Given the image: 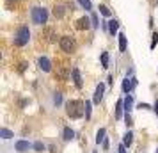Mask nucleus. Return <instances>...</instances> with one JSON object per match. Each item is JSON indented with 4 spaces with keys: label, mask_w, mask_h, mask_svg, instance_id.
<instances>
[{
    "label": "nucleus",
    "mask_w": 158,
    "mask_h": 153,
    "mask_svg": "<svg viewBox=\"0 0 158 153\" xmlns=\"http://www.w3.org/2000/svg\"><path fill=\"white\" fill-rule=\"evenodd\" d=\"M66 109H68V116L77 119V117L84 116V112H85V103L80 102V100H71V102H68Z\"/></svg>",
    "instance_id": "obj_1"
},
{
    "label": "nucleus",
    "mask_w": 158,
    "mask_h": 153,
    "mask_svg": "<svg viewBox=\"0 0 158 153\" xmlns=\"http://www.w3.org/2000/svg\"><path fill=\"white\" fill-rule=\"evenodd\" d=\"M156 153H158V150H156Z\"/></svg>",
    "instance_id": "obj_33"
},
{
    "label": "nucleus",
    "mask_w": 158,
    "mask_h": 153,
    "mask_svg": "<svg viewBox=\"0 0 158 153\" xmlns=\"http://www.w3.org/2000/svg\"><path fill=\"white\" fill-rule=\"evenodd\" d=\"M103 93H105V84H98V86H96V91H94V103L101 102Z\"/></svg>",
    "instance_id": "obj_5"
},
{
    "label": "nucleus",
    "mask_w": 158,
    "mask_h": 153,
    "mask_svg": "<svg viewBox=\"0 0 158 153\" xmlns=\"http://www.w3.org/2000/svg\"><path fill=\"white\" fill-rule=\"evenodd\" d=\"M117 151H119V153H126V146H124V144H121L119 148H117Z\"/></svg>",
    "instance_id": "obj_28"
},
{
    "label": "nucleus",
    "mask_w": 158,
    "mask_h": 153,
    "mask_svg": "<svg viewBox=\"0 0 158 153\" xmlns=\"http://www.w3.org/2000/svg\"><path fill=\"white\" fill-rule=\"evenodd\" d=\"M85 117L91 119V102H85Z\"/></svg>",
    "instance_id": "obj_25"
},
{
    "label": "nucleus",
    "mask_w": 158,
    "mask_h": 153,
    "mask_svg": "<svg viewBox=\"0 0 158 153\" xmlns=\"http://www.w3.org/2000/svg\"><path fill=\"white\" fill-rule=\"evenodd\" d=\"M37 64H39V68H41L43 71H50L52 70V62H50V59L48 57H39Z\"/></svg>",
    "instance_id": "obj_6"
},
{
    "label": "nucleus",
    "mask_w": 158,
    "mask_h": 153,
    "mask_svg": "<svg viewBox=\"0 0 158 153\" xmlns=\"http://www.w3.org/2000/svg\"><path fill=\"white\" fill-rule=\"evenodd\" d=\"M155 112H156V116H158V100L155 102Z\"/></svg>",
    "instance_id": "obj_31"
},
{
    "label": "nucleus",
    "mask_w": 158,
    "mask_h": 153,
    "mask_svg": "<svg viewBox=\"0 0 158 153\" xmlns=\"http://www.w3.org/2000/svg\"><path fill=\"white\" fill-rule=\"evenodd\" d=\"M131 117H130V114H126V126H131Z\"/></svg>",
    "instance_id": "obj_29"
},
{
    "label": "nucleus",
    "mask_w": 158,
    "mask_h": 153,
    "mask_svg": "<svg viewBox=\"0 0 158 153\" xmlns=\"http://www.w3.org/2000/svg\"><path fill=\"white\" fill-rule=\"evenodd\" d=\"M62 135H64V141H71V139L75 137V132H73L71 128H64V134H62Z\"/></svg>",
    "instance_id": "obj_18"
},
{
    "label": "nucleus",
    "mask_w": 158,
    "mask_h": 153,
    "mask_svg": "<svg viewBox=\"0 0 158 153\" xmlns=\"http://www.w3.org/2000/svg\"><path fill=\"white\" fill-rule=\"evenodd\" d=\"M156 43H158V32H155V34H153V41H151V50L156 46Z\"/></svg>",
    "instance_id": "obj_26"
},
{
    "label": "nucleus",
    "mask_w": 158,
    "mask_h": 153,
    "mask_svg": "<svg viewBox=\"0 0 158 153\" xmlns=\"http://www.w3.org/2000/svg\"><path fill=\"white\" fill-rule=\"evenodd\" d=\"M100 13H101L103 16H110V9H108L105 4H101V6H100Z\"/></svg>",
    "instance_id": "obj_22"
},
{
    "label": "nucleus",
    "mask_w": 158,
    "mask_h": 153,
    "mask_svg": "<svg viewBox=\"0 0 158 153\" xmlns=\"http://www.w3.org/2000/svg\"><path fill=\"white\" fill-rule=\"evenodd\" d=\"M78 4H80V6H82L84 9H91V7H93L91 0H78Z\"/></svg>",
    "instance_id": "obj_21"
},
{
    "label": "nucleus",
    "mask_w": 158,
    "mask_h": 153,
    "mask_svg": "<svg viewBox=\"0 0 158 153\" xmlns=\"http://www.w3.org/2000/svg\"><path fill=\"white\" fill-rule=\"evenodd\" d=\"M53 15H55V18H62L64 16V7L62 6H55L53 7Z\"/></svg>",
    "instance_id": "obj_17"
},
{
    "label": "nucleus",
    "mask_w": 158,
    "mask_h": 153,
    "mask_svg": "<svg viewBox=\"0 0 158 153\" xmlns=\"http://www.w3.org/2000/svg\"><path fill=\"white\" fill-rule=\"evenodd\" d=\"M30 16H32V22L36 23V25H43L48 20V11L44 7H34L32 13H30Z\"/></svg>",
    "instance_id": "obj_2"
},
{
    "label": "nucleus",
    "mask_w": 158,
    "mask_h": 153,
    "mask_svg": "<svg viewBox=\"0 0 158 153\" xmlns=\"http://www.w3.org/2000/svg\"><path fill=\"white\" fill-rule=\"evenodd\" d=\"M131 142H133V134H131V132H128V134L123 137V144H124V146H130Z\"/></svg>",
    "instance_id": "obj_16"
},
{
    "label": "nucleus",
    "mask_w": 158,
    "mask_h": 153,
    "mask_svg": "<svg viewBox=\"0 0 158 153\" xmlns=\"http://www.w3.org/2000/svg\"><path fill=\"white\" fill-rule=\"evenodd\" d=\"M0 137L2 139H11L13 137V132L7 130V128H2V130H0Z\"/></svg>",
    "instance_id": "obj_19"
},
{
    "label": "nucleus",
    "mask_w": 158,
    "mask_h": 153,
    "mask_svg": "<svg viewBox=\"0 0 158 153\" xmlns=\"http://www.w3.org/2000/svg\"><path fill=\"white\" fill-rule=\"evenodd\" d=\"M53 103H55V105H60V103H62V95H60V93H55V95H53Z\"/></svg>",
    "instance_id": "obj_23"
},
{
    "label": "nucleus",
    "mask_w": 158,
    "mask_h": 153,
    "mask_svg": "<svg viewBox=\"0 0 158 153\" xmlns=\"http://www.w3.org/2000/svg\"><path fill=\"white\" fill-rule=\"evenodd\" d=\"M71 75H73V82H75V86H77V87H82V77H80V71L77 70V68L71 71Z\"/></svg>",
    "instance_id": "obj_10"
},
{
    "label": "nucleus",
    "mask_w": 158,
    "mask_h": 153,
    "mask_svg": "<svg viewBox=\"0 0 158 153\" xmlns=\"http://www.w3.org/2000/svg\"><path fill=\"white\" fill-rule=\"evenodd\" d=\"M9 2H18V0H9Z\"/></svg>",
    "instance_id": "obj_32"
},
{
    "label": "nucleus",
    "mask_w": 158,
    "mask_h": 153,
    "mask_svg": "<svg viewBox=\"0 0 158 153\" xmlns=\"http://www.w3.org/2000/svg\"><path fill=\"white\" fill-rule=\"evenodd\" d=\"M60 48H62L64 52H68V53H71V52L75 50V41H73L69 36L60 37Z\"/></svg>",
    "instance_id": "obj_4"
},
{
    "label": "nucleus",
    "mask_w": 158,
    "mask_h": 153,
    "mask_svg": "<svg viewBox=\"0 0 158 153\" xmlns=\"http://www.w3.org/2000/svg\"><path fill=\"white\" fill-rule=\"evenodd\" d=\"M15 148H16V151H27V150H29L30 148V144H29V141H18V142H16L15 144Z\"/></svg>",
    "instance_id": "obj_8"
},
{
    "label": "nucleus",
    "mask_w": 158,
    "mask_h": 153,
    "mask_svg": "<svg viewBox=\"0 0 158 153\" xmlns=\"http://www.w3.org/2000/svg\"><path fill=\"white\" fill-rule=\"evenodd\" d=\"M135 84H137V82L133 80V79H128V77H126V80L123 82V91H124L126 95H130V91L133 89V86H135Z\"/></svg>",
    "instance_id": "obj_7"
},
{
    "label": "nucleus",
    "mask_w": 158,
    "mask_h": 153,
    "mask_svg": "<svg viewBox=\"0 0 158 153\" xmlns=\"http://www.w3.org/2000/svg\"><path fill=\"white\" fill-rule=\"evenodd\" d=\"M32 148H34L36 151H43V150H44V144H43V142H34V144H32Z\"/></svg>",
    "instance_id": "obj_24"
},
{
    "label": "nucleus",
    "mask_w": 158,
    "mask_h": 153,
    "mask_svg": "<svg viewBox=\"0 0 158 153\" xmlns=\"http://www.w3.org/2000/svg\"><path fill=\"white\" fill-rule=\"evenodd\" d=\"M101 66L103 68H108V52H103L101 53Z\"/></svg>",
    "instance_id": "obj_20"
},
{
    "label": "nucleus",
    "mask_w": 158,
    "mask_h": 153,
    "mask_svg": "<svg viewBox=\"0 0 158 153\" xmlns=\"http://www.w3.org/2000/svg\"><path fill=\"white\" fill-rule=\"evenodd\" d=\"M105 134H107V130H105V128H100V130H98V134H96V144H103V142H105Z\"/></svg>",
    "instance_id": "obj_11"
},
{
    "label": "nucleus",
    "mask_w": 158,
    "mask_h": 153,
    "mask_svg": "<svg viewBox=\"0 0 158 153\" xmlns=\"http://www.w3.org/2000/svg\"><path fill=\"white\" fill-rule=\"evenodd\" d=\"M30 39V30L29 27H20L18 32H16V37H15V45L16 46H23V45H27Z\"/></svg>",
    "instance_id": "obj_3"
},
{
    "label": "nucleus",
    "mask_w": 158,
    "mask_h": 153,
    "mask_svg": "<svg viewBox=\"0 0 158 153\" xmlns=\"http://www.w3.org/2000/svg\"><path fill=\"white\" fill-rule=\"evenodd\" d=\"M77 29L78 30H84V29H89V18H80L78 22H77Z\"/></svg>",
    "instance_id": "obj_12"
},
{
    "label": "nucleus",
    "mask_w": 158,
    "mask_h": 153,
    "mask_svg": "<svg viewBox=\"0 0 158 153\" xmlns=\"http://www.w3.org/2000/svg\"><path fill=\"white\" fill-rule=\"evenodd\" d=\"M131 107H133V98H131V96L128 95L126 98H124V110H126V114H130Z\"/></svg>",
    "instance_id": "obj_14"
},
{
    "label": "nucleus",
    "mask_w": 158,
    "mask_h": 153,
    "mask_svg": "<svg viewBox=\"0 0 158 153\" xmlns=\"http://www.w3.org/2000/svg\"><path fill=\"white\" fill-rule=\"evenodd\" d=\"M117 29H119V22H117V20H110V22H108V30H110L112 36L117 32Z\"/></svg>",
    "instance_id": "obj_13"
},
{
    "label": "nucleus",
    "mask_w": 158,
    "mask_h": 153,
    "mask_svg": "<svg viewBox=\"0 0 158 153\" xmlns=\"http://www.w3.org/2000/svg\"><path fill=\"white\" fill-rule=\"evenodd\" d=\"M91 22H93V27H94V29H98V25H100V23H98V16L93 15V16H91Z\"/></svg>",
    "instance_id": "obj_27"
},
{
    "label": "nucleus",
    "mask_w": 158,
    "mask_h": 153,
    "mask_svg": "<svg viewBox=\"0 0 158 153\" xmlns=\"http://www.w3.org/2000/svg\"><path fill=\"white\" fill-rule=\"evenodd\" d=\"M119 50L126 52V36L124 34H119Z\"/></svg>",
    "instance_id": "obj_15"
},
{
    "label": "nucleus",
    "mask_w": 158,
    "mask_h": 153,
    "mask_svg": "<svg viewBox=\"0 0 158 153\" xmlns=\"http://www.w3.org/2000/svg\"><path fill=\"white\" fill-rule=\"evenodd\" d=\"M123 110H124V100H119L117 105H115V119L123 117Z\"/></svg>",
    "instance_id": "obj_9"
},
{
    "label": "nucleus",
    "mask_w": 158,
    "mask_h": 153,
    "mask_svg": "<svg viewBox=\"0 0 158 153\" xmlns=\"http://www.w3.org/2000/svg\"><path fill=\"white\" fill-rule=\"evenodd\" d=\"M59 77L60 79H66V70H59Z\"/></svg>",
    "instance_id": "obj_30"
}]
</instances>
